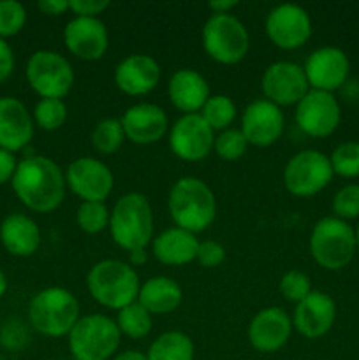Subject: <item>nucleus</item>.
<instances>
[{
    "label": "nucleus",
    "instance_id": "obj_13",
    "mask_svg": "<svg viewBox=\"0 0 359 360\" xmlns=\"http://www.w3.org/2000/svg\"><path fill=\"white\" fill-rule=\"evenodd\" d=\"M341 120L340 104L333 94L310 90L296 105V123L310 137H327Z\"/></svg>",
    "mask_w": 359,
    "mask_h": 360
},
{
    "label": "nucleus",
    "instance_id": "obj_1",
    "mask_svg": "<svg viewBox=\"0 0 359 360\" xmlns=\"http://www.w3.org/2000/svg\"><path fill=\"white\" fill-rule=\"evenodd\" d=\"M11 185L20 202L28 210L51 213L62 204L67 183L56 162L42 155H32L18 162Z\"/></svg>",
    "mask_w": 359,
    "mask_h": 360
},
{
    "label": "nucleus",
    "instance_id": "obj_6",
    "mask_svg": "<svg viewBox=\"0 0 359 360\" xmlns=\"http://www.w3.org/2000/svg\"><path fill=\"white\" fill-rule=\"evenodd\" d=\"M355 231L336 217L319 220L310 236V252L313 260L327 271H338L354 259Z\"/></svg>",
    "mask_w": 359,
    "mask_h": 360
},
{
    "label": "nucleus",
    "instance_id": "obj_3",
    "mask_svg": "<svg viewBox=\"0 0 359 360\" xmlns=\"http://www.w3.org/2000/svg\"><path fill=\"white\" fill-rule=\"evenodd\" d=\"M94 301L109 309H122L137 301L141 281L136 269L122 260L108 259L95 264L87 276Z\"/></svg>",
    "mask_w": 359,
    "mask_h": 360
},
{
    "label": "nucleus",
    "instance_id": "obj_46",
    "mask_svg": "<svg viewBox=\"0 0 359 360\" xmlns=\"http://www.w3.org/2000/svg\"><path fill=\"white\" fill-rule=\"evenodd\" d=\"M115 360H148L146 354H141L137 350H125V352H120L116 355Z\"/></svg>",
    "mask_w": 359,
    "mask_h": 360
},
{
    "label": "nucleus",
    "instance_id": "obj_12",
    "mask_svg": "<svg viewBox=\"0 0 359 360\" xmlns=\"http://www.w3.org/2000/svg\"><path fill=\"white\" fill-rule=\"evenodd\" d=\"M215 130L208 125L199 112L183 115L169 130V148L185 162H199L213 150Z\"/></svg>",
    "mask_w": 359,
    "mask_h": 360
},
{
    "label": "nucleus",
    "instance_id": "obj_33",
    "mask_svg": "<svg viewBox=\"0 0 359 360\" xmlns=\"http://www.w3.org/2000/svg\"><path fill=\"white\" fill-rule=\"evenodd\" d=\"M248 146V141L239 129H225L218 132V136H215L213 150L217 151L222 160H239L246 153Z\"/></svg>",
    "mask_w": 359,
    "mask_h": 360
},
{
    "label": "nucleus",
    "instance_id": "obj_35",
    "mask_svg": "<svg viewBox=\"0 0 359 360\" xmlns=\"http://www.w3.org/2000/svg\"><path fill=\"white\" fill-rule=\"evenodd\" d=\"M76 221L87 234H99L109 225V211L104 202H81L76 211Z\"/></svg>",
    "mask_w": 359,
    "mask_h": 360
},
{
    "label": "nucleus",
    "instance_id": "obj_30",
    "mask_svg": "<svg viewBox=\"0 0 359 360\" xmlns=\"http://www.w3.org/2000/svg\"><path fill=\"white\" fill-rule=\"evenodd\" d=\"M236 112H238L236 111V104L232 102L231 97H227V95H210L199 115L203 116V120L211 129L222 132V130L229 129L232 125Z\"/></svg>",
    "mask_w": 359,
    "mask_h": 360
},
{
    "label": "nucleus",
    "instance_id": "obj_34",
    "mask_svg": "<svg viewBox=\"0 0 359 360\" xmlns=\"http://www.w3.org/2000/svg\"><path fill=\"white\" fill-rule=\"evenodd\" d=\"M334 174L341 178H358L359 176V143L348 141L333 150L329 157Z\"/></svg>",
    "mask_w": 359,
    "mask_h": 360
},
{
    "label": "nucleus",
    "instance_id": "obj_38",
    "mask_svg": "<svg viewBox=\"0 0 359 360\" xmlns=\"http://www.w3.org/2000/svg\"><path fill=\"white\" fill-rule=\"evenodd\" d=\"M333 211L340 220H352L359 217V185H347L336 192L333 199Z\"/></svg>",
    "mask_w": 359,
    "mask_h": 360
},
{
    "label": "nucleus",
    "instance_id": "obj_47",
    "mask_svg": "<svg viewBox=\"0 0 359 360\" xmlns=\"http://www.w3.org/2000/svg\"><path fill=\"white\" fill-rule=\"evenodd\" d=\"M7 292V278L6 274H4V271L0 269V299L4 297V294Z\"/></svg>",
    "mask_w": 359,
    "mask_h": 360
},
{
    "label": "nucleus",
    "instance_id": "obj_25",
    "mask_svg": "<svg viewBox=\"0 0 359 360\" xmlns=\"http://www.w3.org/2000/svg\"><path fill=\"white\" fill-rule=\"evenodd\" d=\"M0 243L11 255L30 257L41 246V231L27 214H7L0 224Z\"/></svg>",
    "mask_w": 359,
    "mask_h": 360
},
{
    "label": "nucleus",
    "instance_id": "obj_14",
    "mask_svg": "<svg viewBox=\"0 0 359 360\" xmlns=\"http://www.w3.org/2000/svg\"><path fill=\"white\" fill-rule=\"evenodd\" d=\"M266 34L282 49H298L312 35V20L298 4H280L266 18Z\"/></svg>",
    "mask_w": 359,
    "mask_h": 360
},
{
    "label": "nucleus",
    "instance_id": "obj_48",
    "mask_svg": "<svg viewBox=\"0 0 359 360\" xmlns=\"http://www.w3.org/2000/svg\"><path fill=\"white\" fill-rule=\"evenodd\" d=\"M355 243H358V248H359V225H358V231H355Z\"/></svg>",
    "mask_w": 359,
    "mask_h": 360
},
{
    "label": "nucleus",
    "instance_id": "obj_26",
    "mask_svg": "<svg viewBox=\"0 0 359 360\" xmlns=\"http://www.w3.org/2000/svg\"><path fill=\"white\" fill-rule=\"evenodd\" d=\"M197 248H199V241L196 234L180 227L160 232L151 243L153 255L157 257L158 262L165 266H187L194 262L197 257Z\"/></svg>",
    "mask_w": 359,
    "mask_h": 360
},
{
    "label": "nucleus",
    "instance_id": "obj_8",
    "mask_svg": "<svg viewBox=\"0 0 359 360\" xmlns=\"http://www.w3.org/2000/svg\"><path fill=\"white\" fill-rule=\"evenodd\" d=\"M122 333L115 320L106 315L81 316L69 333L74 360H108L118 350Z\"/></svg>",
    "mask_w": 359,
    "mask_h": 360
},
{
    "label": "nucleus",
    "instance_id": "obj_44",
    "mask_svg": "<svg viewBox=\"0 0 359 360\" xmlns=\"http://www.w3.org/2000/svg\"><path fill=\"white\" fill-rule=\"evenodd\" d=\"M238 6V0H211L208 9L213 14H231V11Z\"/></svg>",
    "mask_w": 359,
    "mask_h": 360
},
{
    "label": "nucleus",
    "instance_id": "obj_2",
    "mask_svg": "<svg viewBox=\"0 0 359 360\" xmlns=\"http://www.w3.org/2000/svg\"><path fill=\"white\" fill-rule=\"evenodd\" d=\"M168 207L176 227L192 234L206 231L217 217V199L213 190L203 179L192 176L180 178L171 186Z\"/></svg>",
    "mask_w": 359,
    "mask_h": 360
},
{
    "label": "nucleus",
    "instance_id": "obj_7",
    "mask_svg": "<svg viewBox=\"0 0 359 360\" xmlns=\"http://www.w3.org/2000/svg\"><path fill=\"white\" fill-rule=\"evenodd\" d=\"M201 37L208 56L222 65L239 63L250 49L248 30L232 14H211Z\"/></svg>",
    "mask_w": 359,
    "mask_h": 360
},
{
    "label": "nucleus",
    "instance_id": "obj_31",
    "mask_svg": "<svg viewBox=\"0 0 359 360\" xmlns=\"http://www.w3.org/2000/svg\"><path fill=\"white\" fill-rule=\"evenodd\" d=\"M123 141H125V134H123V127L120 120L116 118H106L95 125L94 132H92V144L97 151L104 155H113L122 148Z\"/></svg>",
    "mask_w": 359,
    "mask_h": 360
},
{
    "label": "nucleus",
    "instance_id": "obj_21",
    "mask_svg": "<svg viewBox=\"0 0 359 360\" xmlns=\"http://www.w3.org/2000/svg\"><path fill=\"white\" fill-rule=\"evenodd\" d=\"M292 333V320L280 308L260 309L248 326V341L257 352L273 354L289 341Z\"/></svg>",
    "mask_w": 359,
    "mask_h": 360
},
{
    "label": "nucleus",
    "instance_id": "obj_4",
    "mask_svg": "<svg viewBox=\"0 0 359 360\" xmlns=\"http://www.w3.org/2000/svg\"><path fill=\"white\" fill-rule=\"evenodd\" d=\"M109 232L127 252L146 248L153 236V211L143 193L129 192L116 200L109 213Z\"/></svg>",
    "mask_w": 359,
    "mask_h": 360
},
{
    "label": "nucleus",
    "instance_id": "obj_37",
    "mask_svg": "<svg viewBox=\"0 0 359 360\" xmlns=\"http://www.w3.org/2000/svg\"><path fill=\"white\" fill-rule=\"evenodd\" d=\"M282 297L289 302H301L312 292V281L301 271H287L278 283Z\"/></svg>",
    "mask_w": 359,
    "mask_h": 360
},
{
    "label": "nucleus",
    "instance_id": "obj_9",
    "mask_svg": "<svg viewBox=\"0 0 359 360\" xmlns=\"http://www.w3.org/2000/svg\"><path fill=\"white\" fill-rule=\"evenodd\" d=\"M27 81L42 98H63L74 84V70L65 56L49 49H39L28 58Z\"/></svg>",
    "mask_w": 359,
    "mask_h": 360
},
{
    "label": "nucleus",
    "instance_id": "obj_19",
    "mask_svg": "<svg viewBox=\"0 0 359 360\" xmlns=\"http://www.w3.org/2000/svg\"><path fill=\"white\" fill-rule=\"evenodd\" d=\"M336 319V304L326 292L312 290L296 304L292 326L306 340H317L327 334Z\"/></svg>",
    "mask_w": 359,
    "mask_h": 360
},
{
    "label": "nucleus",
    "instance_id": "obj_24",
    "mask_svg": "<svg viewBox=\"0 0 359 360\" xmlns=\"http://www.w3.org/2000/svg\"><path fill=\"white\" fill-rule=\"evenodd\" d=\"M169 101L185 115H196L210 98V84L203 74L194 69H180L168 84Z\"/></svg>",
    "mask_w": 359,
    "mask_h": 360
},
{
    "label": "nucleus",
    "instance_id": "obj_28",
    "mask_svg": "<svg viewBox=\"0 0 359 360\" xmlns=\"http://www.w3.org/2000/svg\"><path fill=\"white\" fill-rule=\"evenodd\" d=\"M192 340L185 333L169 330L160 334L148 348V360H194Z\"/></svg>",
    "mask_w": 359,
    "mask_h": 360
},
{
    "label": "nucleus",
    "instance_id": "obj_36",
    "mask_svg": "<svg viewBox=\"0 0 359 360\" xmlns=\"http://www.w3.org/2000/svg\"><path fill=\"white\" fill-rule=\"evenodd\" d=\"M27 23V11L16 0H0V39L20 34Z\"/></svg>",
    "mask_w": 359,
    "mask_h": 360
},
{
    "label": "nucleus",
    "instance_id": "obj_43",
    "mask_svg": "<svg viewBox=\"0 0 359 360\" xmlns=\"http://www.w3.org/2000/svg\"><path fill=\"white\" fill-rule=\"evenodd\" d=\"M37 7L49 16H60L69 9V0H41L37 2Z\"/></svg>",
    "mask_w": 359,
    "mask_h": 360
},
{
    "label": "nucleus",
    "instance_id": "obj_23",
    "mask_svg": "<svg viewBox=\"0 0 359 360\" xmlns=\"http://www.w3.org/2000/svg\"><path fill=\"white\" fill-rule=\"evenodd\" d=\"M160 81V67L151 56L136 53L123 58L115 69V83L120 91L139 97L155 90Z\"/></svg>",
    "mask_w": 359,
    "mask_h": 360
},
{
    "label": "nucleus",
    "instance_id": "obj_32",
    "mask_svg": "<svg viewBox=\"0 0 359 360\" xmlns=\"http://www.w3.org/2000/svg\"><path fill=\"white\" fill-rule=\"evenodd\" d=\"M67 120V105L63 98H41L34 108V122L42 130H58Z\"/></svg>",
    "mask_w": 359,
    "mask_h": 360
},
{
    "label": "nucleus",
    "instance_id": "obj_20",
    "mask_svg": "<svg viewBox=\"0 0 359 360\" xmlns=\"http://www.w3.org/2000/svg\"><path fill=\"white\" fill-rule=\"evenodd\" d=\"M125 139L134 144H153L165 136L169 129L164 109L151 102L134 104L120 118Z\"/></svg>",
    "mask_w": 359,
    "mask_h": 360
},
{
    "label": "nucleus",
    "instance_id": "obj_11",
    "mask_svg": "<svg viewBox=\"0 0 359 360\" xmlns=\"http://www.w3.org/2000/svg\"><path fill=\"white\" fill-rule=\"evenodd\" d=\"M65 183L70 192L76 193L83 202H104L113 192L115 178L104 162L81 157L70 162L67 167Z\"/></svg>",
    "mask_w": 359,
    "mask_h": 360
},
{
    "label": "nucleus",
    "instance_id": "obj_42",
    "mask_svg": "<svg viewBox=\"0 0 359 360\" xmlns=\"http://www.w3.org/2000/svg\"><path fill=\"white\" fill-rule=\"evenodd\" d=\"M16 167H18V160L16 157H14V153L0 148V185H6V183L13 181V176L14 172H16Z\"/></svg>",
    "mask_w": 359,
    "mask_h": 360
},
{
    "label": "nucleus",
    "instance_id": "obj_17",
    "mask_svg": "<svg viewBox=\"0 0 359 360\" xmlns=\"http://www.w3.org/2000/svg\"><path fill=\"white\" fill-rule=\"evenodd\" d=\"M285 118L282 109L266 98L250 102L241 115V132L248 144L267 148L280 139L284 132Z\"/></svg>",
    "mask_w": 359,
    "mask_h": 360
},
{
    "label": "nucleus",
    "instance_id": "obj_15",
    "mask_svg": "<svg viewBox=\"0 0 359 360\" xmlns=\"http://www.w3.org/2000/svg\"><path fill=\"white\" fill-rule=\"evenodd\" d=\"M260 88L266 101L282 105H298V102L310 91L305 70L298 63L275 62L264 70Z\"/></svg>",
    "mask_w": 359,
    "mask_h": 360
},
{
    "label": "nucleus",
    "instance_id": "obj_45",
    "mask_svg": "<svg viewBox=\"0 0 359 360\" xmlns=\"http://www.w3.org/2000/svg\"><path fill=\"white\" fill-rule=\"evenodd\" d=\"M130 255V266L132 267H139V266H144L148 260V253H146V248H141V250H134V252L129 253Z\"/></svg>",
    "mask_w": 359,
    "mask_h": 360
},
{
    "label": "nucleus",
    "instance_id": "obj_16",
    "mask_svg": "<svg viewBox=\"0 0 359 360\" xmlns=\"http://www.w3.org/2000/svg\"><path fill=\"white\" fill-rule=\"evenodd\" d=\"M303 70L312 90L333 94L347 81L351 63L340 48L324 46L310 53Z\"/></svg>",
    "mask_w": 359,
    "mask_h": 360
},
{
    "label": "nucleus",
    "instance_id": "obj_10",
    "mask_svg": "<svg viewBox=\"0 0 359 360\" xmlns=\"http://www.w3.org/2000/svg\"><path fill=\"white\" fill-rule=\"evenodd\" d=\"M333 174L329 157L317 150H303L285 165L284 185L292 195L312 197L329 185Z\"/></svg>",
    "mask_w": 359,
    "mask_h": 360
},
{
    "label": "nucleus",
    "instance_id": "obj_39",
    "mask_svg": "<svg viewBox=\"0 0 359 360\" xmlns=\"http://www.w3.org/2000/svg\"><path fill=\"white\" fill-rule=\"evenodd\" d=\"M225 259V248L217 241H199V248H197L196 260L206 269H213V267L220 266Z\"/></svg>",
    "mask_w": 359,
    "mask_h": 360
},
{
    "label": "nucleus",
    "instance_id": "obj_40",
    "mask_svg": "<svg viewBox=\"0 0 359 360\" xmlns=\"http://www.w3.org/2000/svg\"><path fill=\"white\" fill-rule=\"evenodd\" d=\"M109 6H111L109 0H70L69 2V9L73 11L76 16L83 18H97L99 14L104 13Z\"/></svg>",
    "mask_w": 359,
    "mask_h": 360
},
{
    "label": "nucleus",
    "instance_id": "obj_5",
    "mask_svg": "<svg viewBox=\"0 0 359 360\" xmlns=\"http://www.w3.org/2000/svg\"><path fill=\"white\" fill-rule=\"evenodd\" d=\"M80 319V302L62 287L37 292L28 304V322L42 336H69Z\"/></svg>",
    "mask_w": 359,
    "mask_h": 360
},
{
    "label": "nucleus",
    "instance_id": "obj_18",
    "mask_svg": "<svg viewBox=\"0 0 359 360\" xmlns=\"http://www.w3.org/2000/svg\"><path fill=\"white\" fill-rule=\"evenodd\" d=\"M63 42L76 58L99 60L108 51V28L99 18L76 16L63 28Z\"/></svg>",
    "mask_w": 359,
    "mask_h": 360
},
{
    "label": "nucleus",
    "instance_id": "obj_41",
    "mask_svg": "<svg viewBox=\"0 0 359 360\" xmlns=\"http://www.w3.org/2000/svg\"><path fill=\"white\" fill-rule=\"evenodd\" d=\"M14 70V53L6 39H0V83L7 79Z\"/></svg>",
    "mask_w": 359,
    "mask_h": 360
},
{
    "label": "nucleus",
    "instance_id": "obj_29",
    "mask_svg": "<svg viewBox=\"0 0 359 360\" xmlns=\"http://www.w3.org/2000/svg\"><path fill=\"white\" fill-rule=\"evenodd\" d=\"M151 323H153L151 315L137 301L120 309L118 316H116V326H118L120 333L125 334L130 340L146 338L151 330Z\"/></svg>",
    "mask_w": 359,
    "mask_h": 360
},
{
    "label": "nucleus",
    "instance_id": "obj_22",
    "mask_svg": "<svg viewBox=\"0 0 359 360\" xmlns=\"http://www.w3.org/2000/svg\"><path fill=\"white\" fill-rule=\"evenodd\" d=\"M34 137V116L16 97H0V148L16 153Z\"/></svg>",
    "mask_w": 359,
    "mask_h": 360
},
{
    "label": "nucleus",
    "instance_id": "obj_27",
    "mask_svg": "<svg viewBox=\"0 0 359 360\" xmlns=\"http://www.w3.org/2000/svg\"><path fill=\"white\" fill-rule=\"evenodd\" d=\"M183 301V290L172 278L155 276L144 281L139 288L137 302L153 315H165L180 308Z\"/></svg>",
    "mask_w": 359,
    "mask_h": 360
}]
</instances>
